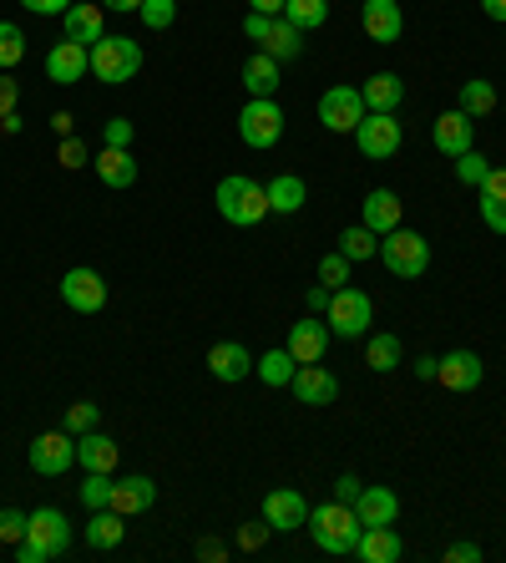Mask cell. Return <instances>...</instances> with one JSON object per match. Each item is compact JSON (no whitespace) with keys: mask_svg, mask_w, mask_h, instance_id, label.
I'll use <instances>...</instances> for the list:
<instances>
[{"mask_svg":"<svg viewBox=\"0 0 506 563\" xmlns=\"http://www.w3.org/2000/svg\"><path fill=\"white\" fill-rule=\"evenodd\" d=\"M304 30L294 26V21H284V15H274V26H269V36H263V46L259 51H269V57L284 66V61H299V51H304V41H299Z\"/></svg>","mask_w":506,"mask_h":563,"instance_id":"obj_29","label":"cell"},{"mask_svg":"<svg viewBox=\"0 0 506 563\" xmlns=\"http://www.w3.org/2000/svg\"><path fill=\"white\" fill-rule=\"evenodd\" d=\"M238 137H244L248 148H274L279 137H284V107L274 97H248V107L238 112Z\"/></svg>","mask_w":506,"mask_h":563,"instance_id":"obj_7","label":"cell"},{"mask_svg":"<svg viewBox=\"0 0 506 563\" xmlns=\"http://www.w3.org/2000/svg\"><path fill=\"white\" fill-rule=\"evenodd\" d=\"M456 107H461L466 118H492L496 112V82H481V76H471V82H461V91H456Z\"/></svg>","mask_w":506,"mask_h":563,"instance_id":"obj_32","label":"cell"},{"mask_svg":"<svg viewBox=\"0 0 506 563\" xmlns=\"http://www.w3.org/2000/svg\"><path fill=\"white\" fill-rule=\"evenodd\" d=\"M400 118L395 112H365L360 127H355V148L365 152V158H395L400 152Z\"/></svg>","mask_w":506,"mask_h":563,"instance_id":"obj_8","label":"cell"},{"mask_svg":"<svg viewBox=\"0 0 506 563\" xmlns=\"http://www.w3.org/2000/svg\"><path fill=\"white\" fill-rule=\"evenodd\" d=\"M72 549V523L61 507H36L26 523V538L15 543V559L21 563H51Z\"/></svg>","mask_w":506,"mask_h":563,"instance_id":"obj_2","label":"cell"},{"mask_svg":"<svg viewBox=\"0 0 506 563\" xmlns=\"http://www.w3.org/2000/svg\"><path fill=\"white\" fill-rule=\"evenodd\" d=\"M30 15H66L76 5V0H21Z\"/></svg>","mask_w":506,"mask_h":563,"instance_id":"obj_50","label":"cell"},{"mask_svg":"<svg viewBox=\"0 0 506 563\" xmlns=\"http://www.w3.org/2000/svg\"><path fill=\"white\" fill-rule=\"evenodd\" d=\"M294 366H299V360L289 356V345H279V351H263V356L254 360V371H259L263 385H289V381H294Z\"/></svg>","mask_w":506,"mask_h":563,"instance_id":"obj_34","label":"cell"},{"mask_svg":"<svg viewBox=\"0 0 506 563\" xmlns=\"http://www.w3.org/2000/svg\"><path fill=\"white\" fill-rule=\"evenodd\" d=\"M263 188H269V213H299L304 198H309L299 173H279V179H269Z\"/></svg>","mask_w":506,"mask_h":563,"instance_id":"obj_30","label":"cell"},{"mask_svg":"<svg viewBox=\"0 0 506 563\" xmlns=\"http://www.w3.org/2000/svg\"><path fill=\"white\" fill-rule=\"evenodd\" d=\"M61 30H66V41L97 46L101 36H107V5H91V0H76L72 11L61 15Z\"/></svg>","mask_w":506,"mask_h":563,"instance_id":"obj_19","label":"cell"},{"mask_svg":"<svg viewBox=\"0 0 506 563\" xmlns=\"http://www.w3.org/2000/svg\"><path fill=\"white\" fill-rule=\"evenodd\" d=\"M213 204H218V213H223V223H233V229H254L259 219H269V188L244 179V173L218 179Z\"/></svg>","mask_w":506,"mask_h":563,"instance_id":"obj_3","label":"cell"},{"mask_svg":"<svg viewBox=\"0 0 506 563\" xmlns=\"http://www.w3.org/2000/svg\"><path fill=\"white\" fill-rule=\"evenodd\" d=\"M26 523H30V513L0 507V543H21V538H26Z\"/></svg>","mask_w":506,"mask_h":563,"instance_id":"obj_43","label":"cell"},{"mask_svg":"<svg viewBox=\"0 0 506 563\" xmlns=\"http://www.w3.org/2000/svg\"><path fill=\"white\" fill-rule=\"evenodd\" d=\"M284 21H294L299 30H319L330 21V0H284Z\"/></svg>","mask_w":506,"mask_h":563,"instance_id":"obj_36","label":"cell"},{"mask_svg":"<svg viewBox=\"0 0 506 563\" xmlns=\"http://www.w3.org/2000/svg\"><path fill=\"white\" fill-rule=\"evenodd\" d=\"M360 97H365V107H370V112H395V107L405 102V82L395 72H375L360 87Z\"/></svg>","mask_w":506,"mask_h":563,"instance_id":"obj_27","label":"cell"},{"mask_svg":"<svg viewBox=\"0 0 506 563\" xmlns=\"http://www.w3.org/2000/svg\"><path fill=\"white\" fill-rule=\"evenodd\" d=\"M360 26L375 46H395L405 30V15H400V0H365L360 5Z\"/></svg>","mask_w":506,"mask_h":563,"instance_id":"obj_15","label":"cell"},{"mask_svg":"<svg viewBox=\"0 0 506 563\" xmlns=\"http://www.w3.org/2000/svg\"><path fill=\"white\" fill-rule=\"evenodd\" d=\"M112 473H87L82 477V488H76V498H82V507L87 513H97V507H112Z\"/></svg>","mask_w":506,"mask_h":563,"instance_id":"obj_37","label":"cell"},{"mask_svg":"<svg viewBox=\"0 0 506 563\" xmlns=\"http://www.w3.org/2000/svg\"><path fill=\"white\" fill-rule=\"evenodd\" d=\"M431 143H435V152H441V158H451V163H456L461 152L477 148V122L466 118L461 107H456V112H441V118H435V127H431Z\"/></svg>","mask_w":506,"mask_h":563,"instance_id":"obj_11","label":"cell"},{"mask_svg":"<svg viewBox=\"0 0 506 563\" xmlns=\"http://www.w3.org/2000/svg\"><path fill=\"white\" fill-rule=\"evenodd\" d=\"M400 360H405L400 335H370V345H365V366H370V371L391 376V371H400Z\"/></svg>","mask_w":506,"mask_h":563,"instance_id":"obj_33","label":"cell"},{"mask_svg":"<svg viewBox=\"0 0 506 563\" xmlns=\"http://www.w3.org/2000/svg\"><path fill=\"white\" fill-rule=\"evenodd\" d=\"M107 11H116V15H132V11H143V0H101Z\"/></svg>","mask_w":506,"mask_h":563,"instance_id":"obj_58","label":"cell"},{"mask_svg":"<svg viewBox=\"0 0 506 563\" xmlns=\"http://www.w3.org/2000/svg\"><path fill=\"white\" fill-rule=\"evenodd\" d=\"M380 265L391 269L395 280H420L431 269V244H425V234H410L400 223V229L380 238Z\"/></svg>","mask_w":506,"mask_h":563,"instance_id":"obj_6","label":"cell"},{"mask_svg":"<svg viewBox=\"0 0 506 563\" xmlns=\"http://www.w3.org/2000/svg\"><path fill=\"white\" fill-rule=\"evenodd\" d=\"M21 127H26V122H21V112H5V118H0V133H5V137H15Z\"/></svg>","mask_w":506,"mask_h":563,"instance_id":"obj_59","label":"cell"},{"mask_svg":"<svg viewBox=\"0 0 506 563\" xmlns=\"http://www.w3.org/2000/svg\"><path fill=\"white\" fill-rule=\"evenodd\" d=\"M330 295H334V290H324V284H314V290L304 295V305H309V315H324V305H330Z\"/></svg>","mask_w":506,"mask_h":563,"instance_id":"obj_55","label":"cell"},{"mask_svg":"<svg viewBox=\"0 0 506 563\" xmlns=\"http://www.w3.org/2000/svg\"><path fill=\"white\" fill-rule=\"evenodd\" d=\"M198 559H202V563H223V559H229V543H218V538H202V543H198Z\"/></svg>","mask_w":506,"mask_h":563,"instance_id":"obj_53","label":"cell"},{"mask_svg":"<svg viewBox=\"0 0 506 563\" xmlns=\"http://www.w3.org/2000/svg\"><path fill=\"white\" fill-rule=\"evenodd\" d=\"M319 284H324V290H340V284H349V259L340 249L319 259Z\"/></svg>","mask_w":506,"mask_h":563,"instance_id":"obj_42","label":"cell"},{"mask_svg":"<svg viewBox=\"0 0 506 563\" xmlns=\"http://www.w3.org/2000/svg\"><path fill=\"white\" fill-rule=\"evenodd\" d=\"M365 112L370 107H365L360 87H330L319 97V127H330V133H355Z\"/></svg>","mask_w":506,"mask_h":563,"instance_id":"obj_10","label":"cell"},{"mask_svg":"<svg viewBox=\"0 0 506 563\" xmlns=\"http://www.w3.org/2000/svg\"><path fill=\"white\" fill-rule=\"evenodd\" d=\"M481 223H486L492 234H506V204H492V198H481Z\"/></svg>","mask_w":506,"mask_h":563,"instance_id":"obj_48","label":"cell"},{"mask_svg":"<svg viewBox=\"0 0 506 563\" xmlns=\"http://www.w3.org/2000/svg\"><path fill=\"white\" fill-rule=\"evenodd\" d=\"M324 326L340 341H360L375 326V299L365 295V290H355V284H340L330 295V305H324Z\"/></svg>","mask_w":506,"mask_h":563,"instance_id":"obj_4","label":"cell"},{"mask_svg":"<svg viewBox=\"0 0 506 563\" xmlns=\"http://www.w3.org/2000/svg\"><path fill=\"white\" fill-rule=\"evenodd\" d=\"M294 396L304 401V406H334V396H340V381H334V371H324V366H294Z\"/></svg>","mask_w":506,"mask_h":563,"instance_id":"obj_20","label":"cell"},{"mask_svg":"<svg viewBox=\"0 0 506 563\" xmlns=\"http://www.w3.org/2000/svg\"><path fill=\"white\" fill-rule=\"evenodd\" d=\"M289 356L299 360V366H314V360H324V351H330V326L319 320V315H304V320H294L289 326Z\"/></svg>","mask_w":506,"mask_h":563,"instance_id":"obj_16","label":"cell"},{"mask_svg":"<svg viewBox=\"0 0 506 563\" xmlns=\"http://www.w3.org/2000/svg\"><path fill=\"white\" fill-rule=\"evenodd\" d=\"M101 148H132V118H112L101 127Z\"/></svg>","mask_w":506,"mask_h":563,"instance_id":"obj_46","label":"cell"},{"mask_svg":"<svg viewBox=\"0 0 506 563\" xmlns=\"http://www.w3.org/2000/svg\"><path fill=\"white\" fill-rule=\"evenodd\" d=\"M481 11H486L496 26H502V21H506V0H481Z\"/></svg>","mask_w":506,"mask_h":563,"instance_id":"obj_60","label":"cell"},{"mask_svg":"<svg viewBox=\"0 0 506 563\" xmlns=\"http://www.w3.org/2000/svg\"><path fill=\"white\" fill-rule=\"evenodd\" d=\"M360 488H365L360 477H355V473H345V477H340V482H334V498H340V503H355V498H360Z\"/></svg>","mask_w":506,"mask_h":563,"instance_id":"obj_51","label":"cell"},{"mask_svg":"<svg viewBox=\"0 0 506 563\" xmlns=\"http://www.w3.org/2000/svg\"><path fill=\"white\" fill-rule=\"evenodd\" d=\"M486 173H492V163H486L477 148L456 158V183H466V188H481V179H486Z\"/></svg>","mask_w":506,"mask_h":563,"instance_id":"obj_39","label":"cell"},{"mask_svg":"<svg viewBox=\"0 0 506 563\" xmlns=\"http://www.w3.org/2000/svg\"><path fill=\"white\" fill-rule=\"evenodd\" d=\"M122 538H127V518H122L116 507H97V513H91V523H87V543H91V549L112 553Z\"/></svg>","mask_w":506,"mask_h":563,"instance_id":"obj_28","label":"cell"},{"mask_svg":"<svg viewBox=\"0 0 506 563\" xmlns=\"http://www.w3.org/2000/svg\"><path fill=\"white\" fill-rule=\"evenodd\" d=\"M72 122H76V118H72V112H57V118H51V127H57V133H61V137H72Z\"/></svg>","mask_w":506,"mask_h":563,"instance_id":"obj_61","label":"cell"},{"mask_svg":"<svg viewBox=\"0 0 506 563\" xmlns=\"http://www.w3.org/2000/svg\"><path fill=\"white\" fill-rule=\"evenodd\" d=\"M340 254H345L349 265L375 259V254H380V234H375V229H365V223H349L345 234H340Z\"/></svg>","mask_w":506,"mask_h":563,"instance_id":"obj_35","label":"cell"},{"mask_svg":"<svg viewBox=\"0 0 506 563\" xmlns=\"http://www.w3.org/2000/svg\"><path fill=\"white\" fill-rule=\"evenodd\" d=\"M143 72V46L132 41V36H101L91 46V76L107 82V87H122L132 76Z\"/></svg>","mask_w":506,"mask_h":563,"instance_id":"obj_5","label":"cell"},{"mask_svg":"<svg viewBox=\"0 0 506 563\" xmlns=\"http://www.w3.org/2000/svg\"><path fill=\"white\" fill-rule=\"evenodd\" d=\"M87 72H91V46L57 41L51 51H46V76H51L57 87H72V82H82Z\"/></svg>","mask_w":506,"mask_h":563,"instance_id":"obj_14","label":"cell"},{"mask_svg":"<svg viewBox=\"0 0 506 563\" xmlns=\"http://www.w3.org/2000/svg\"><path fill=\"white\" fill-rule=\"evenodd\" d=\"M143 26L147 30H168L177 21V0H143Z\"/></svg>","mask_w":506,"mask_h":563,"instance_id":"obj_40","label":"cell"},{"mask_svg":"<svg viewBox=\"0 0 506 563\" xmlns=\"http://www.w3.org/2000/svg\"><path fill=\"white\" fill-rule=\"evenodd\" d=\"M481 198H492V204H506V168H496L492 163V173H486V179H481Z\"/></svg>","mask_w":506,"mask_h":563,"instance_id":"obj_47","label":"cell"},{"mask_svg":"<svg viewBox=\"0 0 506 563\" xmlns=\"http://www.w3.org/2000/svg\"><path fill=\"white\" fill-rule=\"evenodd\" d=\"M405 553V538L395 534V523H380V528H365L360 543H355V559L365 563H395Z\"/></svg>","mask_w":506,"mask_h":563,"instance_id":"obj_24","label":"cell"},{"mask_svg":"<svg viewBox=\"0 0 506 563\" xmlns=\"http://www.w3.org/2000/svg\"><path fill=\"white\" fill-rule=\"evenodd\" d=\"M152 503H158V482L147 473H132V477H116L112 482V507L122 518H137V513H147Z\"/></svg>","mask_w":506,"mask_h":563,"instance_id":"obj_18","label":"cell"},{"mask_svg":"<svg viewBox=\"0 0 506 563\" xmlns=\"http://www.w3.org/2000/svg\"><path fill=\"white\" fill-rule=\"evenodd\" d=\"M269 538H274V528H269V523H244V528H238V538H233V543H238V549L244 553H259L263 543H269Z\"/></svg>","mask_w":506,"mask_h":563,"instance_id":"obj_44","label":"cell"},{"mask_svg":"<svg viewBox=\"0 0 506 563\" xmlns=\"http://www.w3.org/2000/svg\"><path fill=\"white\" fill-rule=\"evenodd\" d=\"M435 371H441V356H416V376H420V381H435Z\"/></svg>","mask_w":506,"mask_h":563,"instance_id":"obj_56","label":"cell"},{"mask_svg":"<svg viewBox=\"0 0 506 563\" xmlns=\"http://www.w3.org/2000/svg\"><path fill=\"white\" fill-rule=\"evenodd\" d=\"M87 158H91V148L82 143V137H61V148H57V163L61 168H72V173H76V168H87Z\"/></svg>","mask_w":506,"mask_h":563,"instance_id":"obj_45","label":"cell"},{"mask_svg":"<svg viewBox=\"0 0 506 563\" xmlns=\"http://www.w3.org/2000/svg\"><path fill=\"white\" fill-rule=\"evenodd\" d=\"M244 87H248V97H274L279 91V61L269 57V51H254V57L244 61Z\"/></svg>","mask_w":506,"mask_h":563,"instance_id":"obj_31","label":"cell"},{"mask_svg":"<svg viewBox=\"0 0 506 563\" xmlns=\"http://www.w3.org/2000/svg\"><path fill=\"white\" fill-rule=\"evenodd\" d=\"M76 462L87 467V473H116V462H122V446L107 437V431H82L76 437Z\"/></svg>","mask_w":506,"mask_h":563,"instance_id":"obj_23","label":"cell"},{"mask_svg":"<svg viewBox=\"0 0 506 563\" xmlns=\"http://www.w3.org/2000/svg\"><path fill=\"white\" fill-rule=\"evenodd\" d=\"M91 163H97V179L107 183V188H132V183H137V163H132V148H101Z\"/></svg>","mask_w":506,"mask_h":563,"instance_id":"obj_26","label":"cell"},{"mask_svg":"<svg viewBox=\"0 0 506 563\" xmlns=\"http://www.w3.org/2000/svg\"><path fill=\"white\" fill-rule=\"evenodd\" d=\"M309 538H314V549L319 553H334V559H345V553H355V543H360L365 534V523L355 518V507L349 503H324V507H309Z\"/></svg>","mask_w":506,"mask_h":563,"instance_id":"obj_1","label":"cell"},{"mask_svg":"<svg viewBox=\"0 0 506 563\" xmlns=\"http://www.w3.org/2000/svg\"><path fill=\"white\" fill-rule=\"evenodd\" d=\"M360 223H365V229H375L380 238L391 234V229H400V223H405L400 193H395V188H370V193H365V204H360Z\"/></svg>","mask_w":506,"mask_h":563,"instance_id":"obj_17","label":"cell"},{"mask_svg":"<svg viewBox=\"0 0 506 563\" xmlns=\"http://www.w3.org/2000/svg\"><path fill=\"white\" fill-rule=\"evenodd\" d=\"M208 371H213V381L233 385V381H244V376H254V356H248V345H238V341H218L213 351H208Z\"/></svg>","mask_w":506,"mask_h":563,"instance_id":"obj_22","label":"cell"},{"mask_svg":"<svg viewBox=\"0 0 506 563\" xmlns=\"http://www.w3.org/2000/svg\"><path fill=\"white\" fill-rule=\"evenodd\" d=\"M97 421H101V406H97V401H72V406H66V431H72V437L91 431Z\"/></svg>","mask_w":506,"mask_h":563,"instance_id":"obj_41","label":"cell"},{"mask_svg":"<svg viewBox=\"0 0 506 563\" xmlns=\"http://www.w3.org/2000/svg\"><path fill=\"white\" fill-rule=\"evenodd\" d=\"M248 11H259V15H284V0H248Z\"/></svg>","mask_w":506,"mask_h":563,"instance_id":"obj_57","label":"cell"},{"mask_svg":"<svg viewBox=\"0 0 506 563\" xmlns=\"http://www.w3.org/2000/svg\"><path fill=\"white\" fill-rule=\"evenodd\" d=\"M481 376H486V366H481L477 351H451V356H441L435 381L446 385V391H477Z\"/></svg>","mask_w":506,"mask_h":563,"instance_id":"obj_21","label":"cell"},{"mask_svg":"<svg viewBox=\"0 0 506 563\" xmlns=\"http://www.w3.org/2000/svg\"><path fill=\"white\" fill-rule=\"evenodd\" d=\"M15 97H21V87L11 82V72H0V118H5V112H15Z\"/></svg>","mask_w":506,"mask_h":563,"instance_id":"obj_52","label":"cell"},{"mask_svg":"<svg viewBox=\"0 0 506 563\" xmlns=\"http://www.w3.org/2000/svg\"><path fill=\"white\" fill-rule=\"evenodd\" d=\"M349 507H355V518H360L365 528H380V523L400 518V498H395L391 488H360V498Z\"/></svg>","mask_w":506,"mask_h":563,"instance_id":"obj_25","label":"cell"},{"mask_svg":"<svg viewBox=\"0 0 506 563\" xmlns=\"http://www.w3.org/2000/svg\"><path fill=\"white\" fill-rule=\"evenodd\" d=\"M21 57H26V30L11 26V21H0V72L21 66Z\"/></svg>","mask_w":506,"mask_h":563,"instance_id":"obj_38","label":"cell"},{"mask_svg":"<svg viewBox=\"0 0 506 563\" xmlns=\"http://www.w3.org/2000/svg\"><path fill=\"white\" fill-rule=\"evenodd\" d=\"M269 26H274V15H259V11H248V15H244V36H248V41H259V46H263Z\"/></svg>","mask_w":506,"mask_h":563,"instance_id":"obj_49","label":"cell"},{"mask_svg":"<svg viewBox=\"0 0 506 563\" xmlns=\"http://www.w3.org/2000/svg\"><path fill=\"white\" fill-rule=\"evenodd\" d=\"M26 457H30V473H36V477H61L76 462V437L66 427H61V431H41V437L30 442Z\"/></svg>","mask_w":506,"mask_h":563,"instance_id":"obj_9","label":"cell"},{"mask_svg":"<svg viewBox=\"0 0 506 563\" xmlns=\"http://www.w3.org/2000/svg\"><path fill=\"white\" fill-rule=\"evenodd\" d=\"M61 299H66L76 315H97L101 305H107V280H101L97 269H66V274H61Z\"/></svg>","mask_w":506,"mask_h":563,"instance_id":"obj_12","label":"cell"},{"mask_svg":"<svg viewBox=\"0 0 506 563\" xmlns=\"http://www.w3.org/2000/svg\"><path fill=\"white\" fill-rule=\"evenodd\" d=\"M263 523L274 528V534H294L309 523V503H304L299 488H274L263 498Z\"/></svg>","mask_w":506,"mask_h":563,"instance_id":"obj_13","label":"cell"},{"mask_svg":"<svg viewBox=\"0 0 506 563\" xmlns=\"http://www.w3.org/2000/svg\"><path fill=\"white\" fill-rule=\"evenodd\" d=\"M446 563H481V549H477V543H451Z\"/></svg>","mask_w":506,"mask_h":563,"instance_id":"obj_54","label":"cell"}]
</instances>
